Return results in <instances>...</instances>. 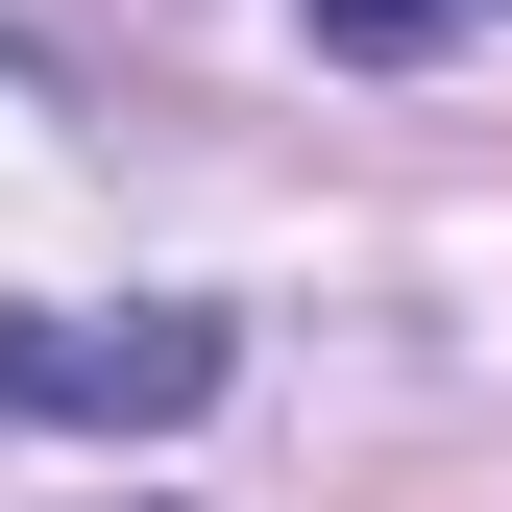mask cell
Listing matches in <instances>:
<instances>
[{
	"label": "cell",
	"instance_id": "2",
	"mask_svg": "<svg viewBox=\"0 0 512 512\" xmlns=\"http://www.w3.org/2000/svg\"><path fill=\"white\" fill-rule=\"evenodd\" d=\"M342 74H415V49H464V25H512V0H293Z\"/></svg>",
	"mask_w": 512,
	"mask_h": 512
},
{
	"label": "cell",
	"instance_id": "1",
	"mask_svg": "<svg viewBox=\"0 0 512 512\" xmlns=\"http://www.w3.org/2000/svg\"><path fill=\"white\" fill-rule=\"evenodd\" d=\"M220 366H244V317H220V293L0 317V439H25V415H74V439H171V415H220Z\"/></svg>",
	"mask_w": 512,
	"mask_h": 512
}]
</instances>
